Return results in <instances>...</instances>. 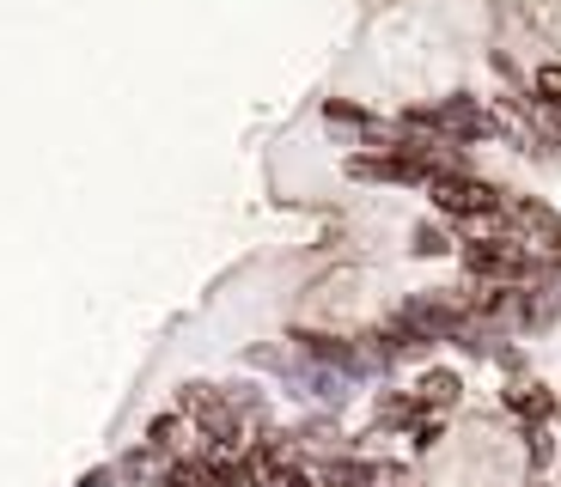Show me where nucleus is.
Masks as SVG:
<instances>
[{
  "label": "nucleus",
  "mask_w": 561,
  "mask_h": 487,
  "mask_svg": "<svg viewBox=\"0 0 561 487\" xmlns=\"http://www.w3.org/2000/svg\"><path fill=\"white\" fill-rule=\"evenodd\" d=\"M427 195H434V208L458 213V220H477V213H494L501 208V189L482 177H458V171H439L427 177Z\"/></svg>",
  "instance_id": "nucleus-1"
},
{
  "label": "nucleus",
  "mask_w": 561,
  "mask_h": 487,
  "mask_svg": "<svg viewBox=\"0 0 561 487\" xmlns=\"http://www.w3.org/2000/svg\"><path fill=\"white\" fill-rule=\"evenodd\" d=\"M409 128H434V135H451V140L494 135L489 111H482L477 97H446V104H434V111H409Z\"/></svg>",
  "instance_id": "nucleus-2"
},
{
  "label": "nucleus",
  "mask_w": 561,
  "mask_h": 487,
  "mask_svg": "<svg viewBox=\"0 0 561 487\" xmlns=\"http://www.w3.org/2000/svg\"><path fill=\"white\" fill-rule=\"evenodd\" d=\"M463 268L482 280H519L525 268H531V256H525V244H513V237H489V244H470L463 251Z\"/></svg>",
  "instance_id": "nucleus-3"
},
{
  "label": "nucleus",
  "mask_w": 561,
  "mask_h": 487,
  "mask_svg": "<svg viewBox=\"0 0 561 487\" xmlns=\"http://www.w3.org/2000/svg\"><path fill=\"white\" fill-rule=\"evenodd\" d=\"M458 396H463L458 372H421V384H415V408H434V415L458 408Z\"/></svg>",
  "instance_id": "nucleus-4"
},
{
  "label": "nucleus",
  "mask_w": 561,
  "mask_h": 487,
  "mask_svg": "<svg viewBox=\"0 0 561 487\" xmlns=\"http://www.w3.org/2000/svg\"><path fill=\"white\" fill-rule=\"evenodd\" d=\"M294 341H299V348H306L318 366H336V372H354V366H360V353H354L348 341H336V335H311V329H299Z\"/></svg>",
  "instance_id": "nucleus-5"
},
{
  "label": "nucleus",
  "mask_w": 561,
  "mask_h": 487,
  "mask_svg": "<svg viewBox=\"0 0 561 487\" xmlns=\"http://www.w3.org/2000/svg\"><path fill=\"white\" fill-rule=\"evenodd\" d=\"M506 408L537 427V420L556 415V390H543V384H513V390H506Z\"/></svg>",
  "instance_id": "nucleus-6"
},
{
  "label": "nucleus",
  "mask_w": 561,
  "mask_h": 487,
  "mask_svg": "<svg viewBox=\"0 0 561 487\" xmlns=\"http://www.w3.org/2000/svg\"><path fill=\"white\" fill-rule=\"evenodd\" d=\"M513 220H519L531 237H543L549 251H561V220L543 208V201H513Z\"/></svg>",
  "instance_id": "nucleus-7"
},
{
  "label": "nucleus",
  "mask_w": 561,
  "mask_h": 487,
  "mask_svg": "<svg viewBox=\"0 0 561 487\" xmlns=\"http://www.w3.org/2000/svg\"><path fill=\"white\" fill-rule=\"evenodd\" d=\"M159 487H214V482H208V469H202V463H171Z\"/></svg>",
  "instance_id": "nucleus-8"
},
{
  "label": "nucleus",
  "mask_w": 561,
  "mask_h": 487,
  "mask_svg": "<svg viewBox=\"0 0 561 487\" xmlns=\"http://www.w3.org/2000/svg\"><path fill=\"white\" fill-rule=\"evenodd\" d=\"M537 97L561 116V68H537Z\"/></svg>",
  "instance_id": "nucleus-9"
},
{
  "label": "nucleus",
  "mask_w": 561,
  "mask_h": 487,
  "mask_svg": "<svg viewBox=\"0 0 561 487\" xmlns=\"http://www.w3.org/2000/svg\"><path fill=\"white\" fill-rule=\"evenodd\" d=\"M323 123H348V128H366V111H354V104H342V97H330V104H323Z\"/></svg>",
  "instance_id": "nucleus-10"
},
{
  "label": "nucleus",
  "mask_w": 561,
  "mask_h": 487,
  "mask_svg": "<svg viewBox=\"0 0 561 487\" xmlns=\"http://www.w3.org/2000/svg\"><path fill=\"white\" fill-rule=\"evenodd\" d=\"M439 251H446V232L421 225V232H415V256H439Z\"/></svg>",
  "instance_id": "nucleus-11"
},
{
  "label": "nucleus",
  "mask_w": 561,
  "mask_h": 487,
  "mask_svg": "<svg viewBox=\"0 0 561 487\" xmlns=\"http://www.w3.org/2000/svg\"><path fill=\"white\" fill-rule=\"evenodd\" d=\"M268 487H318V482H311V475H299V469H287V463H280V469H268Z\"/></svg>",
  "instance_id": "nucleus-12"
},
{
  "label": "nucleus",
  "mask_w": 561,
  "mask_h": 487,
  "mask_svg": "<svg viewBox=\"0 0 561 487\" xmlns=\"http://www.w3.org/2000/svg\"><path fill=\"white\" fill-rule=\"evenodd\" d=\"M409 439H415V451H434V439H439V420H415V427H409Z\"/></svg>",
  "instance_id": "nucleus-13"
},
{
  "label": "nucleus",
  "mask_w": 561,
  "mask_h": 487,
  "mask_svg": "<svg viewBox=\"0 0 561 487\" xmlns=\"http://www.w3.org/2000/svg\"><path fill=\"white\" fill-rule=\"evenodd\" d=\"M415 415V403H403V396H391V403H379V420H409Z\"/></svg>",
  "instance_id": "nucleus-14"
},
{
  "label": "nucleus",
  "mask_w": 561,
  "mask_h": 487,
  "mask_svg": "<svg viewBox=\"0 0 561 487\" xmlns=\"http://www.w3.org/2000/svg\"><path fill=\"white\" fill-rule=\"evenodd\" d=\"M80 487H111V469H92V475H80Z\"/></svg>",
  "instance_id": "nucleus-15"
}]
</instances>
